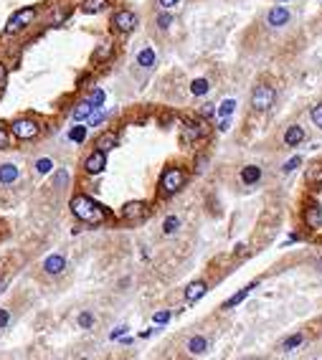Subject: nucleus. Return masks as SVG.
<instances>
[{
  "mask_svg": "<svg viewBox=\"0 0 322 360\" xmlns=\"http://www.w3.org/2000/svg\"><path fill=\"white\" fill-rule=\"evenodd\" d=\"M302 140H304V129H302L299 125H292V127L284 132V145H289V147L299 145Z\"/></svg>",
  "mask_w": 322,
  "mask_h": 360,
  "instance_id": "obj_15",
  "label": "nucleus"
},
{
  "mask_svg": "<svg viewBox=\"0 0 322 360\" xmlns=\"http://www.w3.org/2000/svg\"><path fill=\"white\" fill-rule=\"evenodd\" d=\"M299 342H302V335L297 333V335H289V337H287V340L282 342V348H284V350H295Z\"/></svg>",
  "mask_w": 322,
  "mask_h": 360,
  "instance_id": "obj_29",
  "label": "nucleus"
},
{
  "mask_svg": "<svg viewBox=\"0 0 322 360\" xmlns=\"http://www.w3.org/2000/svg\"><path fill=\"white\" fill-rule=\"evenodd\" d=\"M5 289V282H0V292H3Z\"/></svg>",
  "mask_w": 322,
  "mask_h": 360,
  "instance_id": "obj_46",
  "label": "nucleus"
},
{
  "mask_svg": "<svg viewBox=\"0 0 322 360\" xmlns=\"http://www.w3.org/2000/svg\"><path fill=\"white\" fill-rule=\"evenodd\" d=\"M185 185V173L180 168H168L160 178V193L163 196H173V193H178L180 188Z\"/></svg>",
  "mask_w": 322,
  "mask_h": 360,
  "instance_id": "obj_2",
  "label": "nucleus"
},
{
  "mask_svg": "<svg viewBox=\"0 0 322 360\" xmlns=\"http://www.w3.org/2000/svg\"><path fill=\"white\" fill-rule=\"evenodd\" d=\"M233 107H236V102H233V99H226V102H221V107L216 109V114H218V117H228V114L233 112Z\"/></svg>",
  "mask_w": 322,
  "mask_h": 360,
  "instance_id": "obj_27",
  "label": "nucleus"
},
{
  "mask_svg": "<svg viewBox=\"0 0 322 360\" xmlns=\"http://www.w3.org/2000/svg\"><path fill=\"white\" fill-rule=\"evenodd\" d=\"M94 145H97V150L107 153V150H112V147L117 145V134H114V132H104V134H99Z\"/></svg>",
  "mask_w": 322,
  "mask_h": 360,
  "instance_id": "obj_18",
  "label": "nucleus"
},
{
  "mask_svg": "<svg viewBox=\"0 0 322 360\" xmlns=\"http://www.w3.org/2000/svg\"><path fill=\"white\" fill-rule=\"evenodd\" d=\"M104 117H107L104 112H92V114H89V122H92V125H99V122H104Z\"/></svg>",
  "mask_w": 322,
  "mask_h": 360,
  "instance_id": "obj_37",
  "label": "nucleus"
},
{
  "mask_svg": "<svg viewBox=\"0 0 322 360\" xmlns=\"http://www.w3.org/2000/svg\"><path fill=\"white\" fill-rule=\"evenodd\" d=\"M157 3H160V8H163V10H173L175 5L180 3V0H157Z\"/></svg>",
  "mask_w": 322,
  "mask_h": 360,
  "instance_id": "obj_38",
  "label": "nucleus"
},
{
  "mask_svg": "<svg viewBox=\"0 0 322 360\" xmlns=\"http://www.w3.org/2000/svg\"><path fill=\"white\" fill-rule=\"evenodd\" d=\"M208 89H211V84H208L206 79H193V84H190V92H193L196 97L208 94Z\"/></svg>",
  "mask_w": 322,
  "mask_h": 360,
  "instance_id": "obj_24",
  "label": "nucleus"
},
{
  "mask_svg": "<svg viewBox=\"0 0 322 360\" xmlns=\"http://www.w3.org/2000/svg\"><path fill=\"white\" fill-rule=\"evenodd\" d=\"M170 23H173V16H170V13H163V16H157V26L163 28V31H165V28H170Z\"/></svg>",
  "mask_w": 322,
  "mask_h": 360,
  "instance_id": "obj_33",
  "label": "nucleus"
},
{
  "mask_svg": "<svg viewBox=\"0 0 322 360\" xmlns=\"http://www.w3.org/2000/svg\"><path fill=\"white\" fill-rule=\"evenodd\" d=\"M208 125L203 122V117L200 119H185L183 122V145H193L203 137H208Z\"/></svg>",
  "mask_w": 322,
  "mask_h": 360,
  "instance_id": "obj_3",
  "label": "nucleus"
},
{
  "mask_svg": "<svg viewBox=\"0 0 322 360\" xmlns=\"http://www.w3.org/2000/svg\"><path fill=\"white\" fill-rule=\"evenodd\" d=\"M124 333H127V327H117L114 333H112V340H114V337H120V335H124Z\"/></svg>",
  "mask_w": 322,
  "mask_h": 360,
  "instance_id": "obj_44",
  "label": "nucleus"
},
{
  "mask_svg": "<svg viewBox=\"0 0 322 360\" xmlns=\"http://www.w3.org/2000/svg\"><path fill=\"white\" fill-rule=\"evenodd\" d=\"M279 3H289V0H279Z\"/></svg>",
  "mask_w": 322,
  "mask_h": 360,
  "instance_id": "obj_47",
  "label": "nucleus"
},
{
  "mask_svg": "<svg viewBox=\"0 0 322 360\" xmlns=\"http://www.w3.org/2000/svg\"><path fill=\"white\" fill-rule=\"evenodd\" d=\"M0 147H8V132L3 125H0Z\"/></svg>",
  "mask_w": 322,
  "mask_h": 360,
  "instance_id": "obj_40",
  "label": "nucleus"
},
{
  "mask_svg": "<svg viewBox=\"0 0 322 360\" xmlns=\"http://www.w3.org/2000/svg\"><path fill=\"white\" fill-rule=\"evenodd\" d=\"M8 320H10V314H8L5 309H0V327H5V325H8Z\"/></svg>",
  "mask_w": 322,
  "mask_h": 360,
  "instance_id": "obj_42",
  "label": "nucleus"
},
{
  "mask_svg": "<svg viewBox=\"0 0 322 360\" xmlns=\"http://www.w3.org/2000/svg\"><path fill=\"white\" fill-rule=\"evenodd\" d=\"M259 178H261V168H259V165H246V168L241 170V180L246 185L259 183Z\"/></svg>",
  "mask_w": 322,
  "mask_h": 360,
  "instance_id": "obj_17",
  "label": "nucleus"
},
{
  "mask_svg": "<svg viewBox=\"0 0 322 360\" xmlns=\"http://www.w3.org/2000/svg\"><path fill=\"white\" fill-rule=\"evenodd\" d=\"M92 322H94V317H92L89 312H84V314H79V325H81V327H92Z\"/></svg>",
  "mask_w": 322,
  "mask_h": 360,
  "instance_id": "obj_35",
  "label": "nucleus"
},
{
  "mask_svg": "<svg viewBox=\"0 0 322 360\" xmlns=\"http://www.w3.org/2000/svg\"><path fill=\"white\" fill-rule=\"evenodd\" d=\"M107 5H109V0H84V3H81V10L89 13V16H94V13H101Z\"/></svg>",
  "mask_w": 322,
  "mask_h": 360,
  "instance_id": "obj_19",
  "label": "nucleus"
},
{
  "mask_svg": "<svg viewBox=\"0 0 322 360\" xmlns=\"http://www.w3.org/2000/svg\"><path fill=\"white\" fill-rule=\"evenodd\" d=\"M71 211H74V216L84 223H101L107 218V211L101 208L99 203H94L89 196H74L71 198Z\"/></svg>",
  "mask_w": 322,
  "mask_h": 360,
  "instance_id": "obj_1",
  "label": "nucleus"
},
{
  "mask_svg": "<svg viewBox=\"0 0 322 360\" xmlns=\"http://www.w3.org/2000/svg\"><path fill=\"white\" fill-rule=\"evenodd\" d=\"M178 226H180V221L175 218V216H170V218H165V226H163V231H165V233H173V231H178Z\"/></svg>",
  "mask_w": 322,
  "mask_h": 360,
  "instance_id": "obj_31",
  "label": "nucleus"
},
{
  "mask_svg": "<svg viewBox=\"0 0 322 360\" xmlns=\"http://www.w3.org/2000/svg\"><path fill=\"white\" fill-rule=\"evenodd\" d=\"M307 180H310V183H322V165H317V168H312L310 173H307Z\"/></svg>",
  "mask_w": 322,
  "mask_h": 360,
  "instance_id": "obj_32",
  "label": "nucleus"
},
{
  "mask_svg": "<svg viewBox=\"0 0 322 360\" xmlns=\"http://www.w3.org/2000/svg\"><path fill=\"white\" fill-rule=\"evenodd\" d=\"M310 117H312V122L322 129V104H315L312 107V112H310Z\"/></svg>",
  "mask_w": 322,
  "mask_h": 360,
  "instance_id": "obj_30",
  "label": "nucleus"
},
{
  "mask_svg": "<svg viewBox=\"0 0 322 360\" xmlns=\"http://www.w3.org/2000/svg\"><path fill=\"white\" fill-rule=\"evenodd\" d=\"M69 140H71V142H84V140H86V129H84L81 125L71 127V132H69Z\"/></svg>",
  "mask_w": 322,
  "mask_h": 360,
  "instance_id": "obj_25",
  "label": "nucleus"
},
{
  "mask_svg": "<svg viewBox=\"0 0 322 360\" xmlns=\"http://www.w3.org/2000/svg\"><path fill=\"white\" fill-rule=\"evenodd\" d=\"M89 104H92L94 109H99L101 104H104V92H101V89H94L92 97H89Z\"/></svg>",
  "mask_w": 322,
  "mask_h": 360,
  "instance_id": "obj_28",
  "label": "nucleus"
},
{
  "mask_svg": "<svg viewBox=\"0 0 322 360\" xmlns=\"http://www.w3.org/2000/svg\"><path fill=\"white\" fill-rule=\"evenodd\" d=\"M297 165H302V160H299V157H292V160L284 165V173H292V170L297 168Z\"/></svg>",
  "mask_w": 322,
  "mask_h": 360,
  "instance_id": "obj_39",
  "label": "nucleus"
},
{
  "mask_svg": "<svg viewBox=\"0 0 322 360\" xmlns=\"http://www.w3.org/2000/svg\"><path fill=\"white\" fill-rule=\"evenodd\" d=\"M10 129H13V134H16L18 140H33L41 132L38 122H33V119H16V122L10 125Z\"/></svg>",
  "mask_w": 322,
  "mask_h": 360,
  "instance_id": "obj_7",
  "label": "nucleus"
},
{
  "mask_svg": "<svg viewBox=\"0 0 322 360\" xmlns=\"http://www.w3.org/2000/svg\"><path fill=\"white\" fill-rule=\"evenodd\" d=\"M66 180H69V173H66V170H58V173H56V185H58V188H64Z\"/></svg>",
  "mask_w": 322,
  "mask_h": 360,
  "instance_id": "obj_34",
  "label": "nucleus"
},
{
  "mask_svg": "<svg viewBox=\"0 0 322 360\" xmlns=\"http://www.w3.org/2000/svg\"><path fill=\"white\" fill-rule=\"evenodd\" d=\"M5 77H8V71H5V66H3V64H0V84L5 81Z\"/></svg>",
  "mask_w": 322,
  "mask_h": 360,
  "instance_id": "obj_45",
  "label": "nucleus"
},
{
  "mask_svg": "<svg viewBox=\"0 0 322 360\" xmlns=\"http://www.w3.org/2000/svg\"><path fill=\"white\" fill-rule=\"evenodd\" d=\"M276 99V92L269 86V84H259L254 92H251V107L254 112H267Z\"/></svg>",
  "mask_w": 322,
  "mask_h": 360,
  "instance_id": "obj_5",
  "label": "nucleus"
},
{
  "mask_svg": "<svg viewBox=\"0 0 322 360\" xmlns=\"http://www.w3.org/2000/svg\"><path fill=\"white\" fill-rule=\"evenodd\" d=\"M304 223L310 229H320L322 226V208L317 203H310V206L304 208Z\"/></svg>",
  "mask_w": 322,
  "mask_h": 360,
  "instance_id": "obj_11",
  "label": "nucleus"
},
{
  "mask_svg": "<svg viewBox=\"0 0 322 360\" xmlns=\"http://www.w3.org/2000/svg\"><path fill=\"white\" fill-rule=\"evenodd\" d=\"M104 165H107V155L101 153V150H94V153L84 160V170L89 175H99L101 170H104Z\"/></svg>",
  "mask_w": 322,
  "mask_h": 360,
  "instance_id": "obj_9",
  "label": "nucleus"
},
{
  "mask_svg": "<svg viewBox=\"0 0 322 360\" xmlns=\"http://www.w3.org/2000/svg\"><path fill=\"white\" fill-rule=\"evenodd\" d=\"M137 64H140L142 69L155 66V51H152V49H142V51L137 53Z\"/></svg>",
  "mask_w": 322,
  "mask_h": 360,
  "instance_id": "obj_22",
  "label": "nucleus"
},
{
  "mask_svg": "<svg viewBox=\"0 0 322 360\" xmlns=\"http://www.w3.org/2000/svg\"><path fill=\"white\" fill-rule=\"evenodd\" d=\"M168 320H170L168 312H157V314H155V322H157V325H163V322H168Z\"/></svg>",
  "mask_w": 322,
  "mask_h": 360,
  "instance_id": "obj_41",
  "label": "nucleus"
},
{
  "mask_svg": "<svg viewBox=\"0 0 322 360\" xmlns=\"http://www.w3.org/2000/svg\"><path fill=\"white\" fill-rule=\"evenodd\" d=\"M66 266V259L61 257V254H53V257H49L46 261H43V269H46L49 274H61Z\"/></svg>",
  "mask_w": 322,
  "mask_h": 360,
  "instance_id": "obj_13",
  "label": "nucleus"
},
{
  "mask_svg": "<svg viewBox=\"0 0 322 360\" xmlns=\"http://www.w3.org/2000/svg\"><path fill=\"white\" fill-rule=\"evenodd\" d=\"M206 289H208L206 282H193V284L185 289V299H188V302H198V299L206 294Z\"/></svg>",
  "mask_w": 322,
  "mask_h": 360,
  "instance_id": "obj_16",
  "label": "nucleus"
},
{
  "mask_svg": "<svg viewBox=\"0 0 322 360\" xmlns=\"http://www.w3.org/2000/svg\"><path fill=\"white\" fill-rule=\"evenodd\" d=\"M94 112V107L89 104V99H84V102H79L76 104V109H74V119L76 122H81V119H89V114Z\"/></svg>",
  "mask_w": 322,
  "mask_h": 360,
  "instance_id": "obj_20",
  "label": "nucleus"
},
{
  "mask_svg": "<svg viewBox=\"0 0 322 360\" xmlns=\"http://www.w3.org/2000/svg\"><path fill=\"white\" fill-rule=\"evenodd\" d=\"M148 213H150V208L142 201H132V203H127L122 208V218L124 221H142V218H148Z\"/></svg>",
  "mask_w": 322,
  "mask_h": 360,
  "instance_id": "obj_8",
  "label": "nucleus"
},
{
  "mask_svg": "<svg viewBox=\"0 0 322 360\" xmlns=\"http://www.w3.org/2000/svg\"><path fill=\"white\" fill-rule=\"evenodd\" d=\"M114 53V43L112 41H104V43H99L97 51H94V64H101V61H109Z\"/></svg>",
  "mask_w": 322,
  "mask_h": 360,
  "instance_id": "obj_14",
  "label": "nucleus"
},
{
  "mask_svg": "<svg viewBox=\"0 0 322 360\" xmlns=\"http://www.w3.org/2000/svg\"><path fill=\"white\" fill-rule=\"evenodd\" d=\"M198 114H200V117H211V114H216V104H203Z\"/></svg>",
  "mask_w": 322,
  "mask_h": 360,
  "instance_id": "obj_36",
  "label": "nucleus"
},
{
  "mask_svg": "<svg viewBox=\"0 0 322 360\" xmlns=\"http://www.w3.org/2000/svg\"><path fill=\"white\" fill-rule=\"evenodd\" d=\"M36 21V8H21L18 13H13L8 26H5V36H16L18 31H23L25 26H31Z\"/></svg>",
  "mask_w": 322,
  "mask_h": 360,
  "instance_id": "obj_4",
  "label": "nucleus"
},
{
  "mask_svg": "<svg viewBox=\"0 0 322 360\" xmlns=\"http://www.w3.org/2000/svg\"><path fill=\"white\" fill-rule=\"evenodd\" d=\"M18 180V168L13 162H5V165H0V185H10V183H16Z\"/></svg>",
  "mask_w": 322,
  "mask_h": 360,
  "instance_id": "obj_12",
  "label": "nucleus"
},
{
  "mask_svg": "<svg viewBox=\"0 0 322 360\" xmlns=\"http://www.w3.org/2000/svg\"><path fill=\"white\" fill-rule=\"evenodd\" d=\"M228 127H231V119H228V117H223V119H221V125H218V129H221V132H226Z\"/></svg>",
  "mask_w": 322,
  "mask_h": 360,
  "instance_id": "obj_43",
  "label": "nucleus"
},
{
  "mask_svg": "<svg viewBox=\"0 0 322 360\" xmlns=\"http://www.w3.org/2000/svg\"><path fill=\"white\" fill-rule=\"evenodd\" d=\"M36 170H38L41 175L51 173V170H53V160H51V157H41V160L36 162Z\"/></svg>",
  "mask_w": 322,
  "mask_h": 360,
  "instance_id": "obj_26",
  "label": "nucleus"
},
{
  "mask_svg": "<svg viewBox=\"0 0 322 360\" xmlns=\"http://www.w3.org/2000/svg\"><path fill=\"white\" fill-rule=\"evenodd\" d=\"M135 26H137V16L132 10H117L112 16V28L117 33H129L135 31Z\"/></svg>",
  "mask_w": 322,
  "mask_h": 360,
  "instance_id": "obj_6",
  "label": "nucleus"
},
{
  "mask_svg": "<svg viewBox=\"0 0 322 360\" xmlns=\"http://www.w3.org/2000/svg\"><path fill=\"white\" fill-rule=\"evenodd\" d=\"M254 287H256V284H248V287H244L241 292H236V294H233L231 299H226V302H223V309H231V307H236L239 302H244V297H246L248 292H251Z\"/></svg>",
  "mask_w": 322,
  "mask_h": 360,
  "instance_id": "obj_21",
  "label": "nucleus"
},
{
  "mask_svg": "<svg viewBox=\"0 0 322 360\" xmlns=\"http://www.w3.org/2000/svg\"><path fill=\"white\" fill-rule=\"evenodd\" d=\"M289 18H292V16H289V10L279 5V8H272V10H269L267 23H269L272 28H282V26H287V23H289Z\"/></svg>",
  "mask_w": 322,
  "mask_h": 360,
  "instance_id": "obj_10",
  "label": "nucleus"
},
{
  "mask_svg": "<svg viewBox=\"0 0 322 360\" xmlns=\"http://www.w3.org/2000/svg\"><path fill=\"white\" fill-rule=\"evenodd\" d=\"M206 345H208L206 337H200V335H198V337H190V340H188V350H190V353H196V355H200V353H206Z\"/></svg>",
  "mask_w": 322,
  "mask_h": 360,
  "instance_id": "obj_23",
  "label": "nucleus"
}]
</instances>
